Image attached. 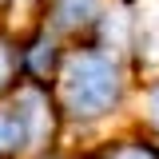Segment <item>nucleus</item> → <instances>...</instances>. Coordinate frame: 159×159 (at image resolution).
I'll use <instances>...</instances> for the list:
<instances>
[{
    "instance_id": "nucleus-6",
    "label": "nucleus",
    "mask_w": 159,
    "mask_h": 159,
    "mask_svg": "<svg viewBox=\"0 0 159 159\" xmlns=\"http://www.w3.org/2000/svg\"><path fill=\"white\" fill-rule=\"evenodd\" d=\"M147 119H151V123L159 127V84L151 88V92H147Z\"/></svg>"
},
{
    "instance_id": "nucleus-2",
    "label": "nucleus",
    "mask_w": 159,
    "mask_h": 159,
    "mask_svg": "<svg viewBox=\"0 0 159 159\" xmlns=\"http://www.w3.org/2000/svg\"><path fill=\"white\" fill-rule=\"evenodd\" d=\"M28 143H36V131L28 123V111L20 107V99H16V103L0 107V155H16Z\"/></svg>"
},
{
    "instance_id": "nucleus-4",
    "label": "nucleus",
    "mask_w": 159,
    "mask_h": 159,
    "mask_svg": "<svg viewBox=\"0 0 159 159\" xmlns=\"http://www.w3.org/2000/svg\"><path fill=\"white\" fill-rule=\"evenodd\" d=\"M20 52L8 44V40H0V92H8L12 84H16V76H20Z\"/></svg>"
},
{
    "instance_id": "nucleus-1",
    "label": "nucleus",
    "mask_w": 159,
    "mask_h": 159,
    "mask_svg": "<svg viewBox=\"0 0 159 159\" xmlns=\"http://www.w3.org/2000/svg\"><path fill=\"white\" fill-rule=\"evenodd\" d=\"M60 88H64V103L76 119H99L119 103L123 80L119 68L99 52H72L64 72H60Z\"/></svg>"
},
{
    "instance_id": "nucleus-5",
    "label": "nucleus",
    "mask_w": 159,
    "mask_h": 159,
    "mask_svg": "<svg viewBox=\"0 0 159 159\" xmlns=\"http://www.w3.org/2000/svg\"><path fill=\"white\" fill-rule=\"evenodd\" d=\"M107 159H159L151 147H143V143H123L116 151H107Z\"/></svg>"
},
{
    "instance_id": "nucleus-3",
    "label": "nucleus",
    "mask_w": 159,
    "mask_h": 159,
    "mask_svg": "<svg viewBox=\"0 0 159 159\" xmlns=\"http://www.w3.org/2000/svg\"><path fill=\"white\" fill-rule=\"evenodd\" d=\"M103 0H56V24L60 28H84L99 16Z\"/></svg>"
}]
</instances>
